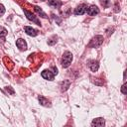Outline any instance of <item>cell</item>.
Masks as SVG:
<instances>
[{
  "instance_id": "cell-9",
  "label": "cell",
  "mask_w": 127,
  "mask_h": 127,
  "mask_svg": "<svg viewBox=\"0 0 127 127\" xmlns=\"http://www.w3.org/2000/svg\"><path fill=\"white\" fill-rule=\"evenodd\" d=\"M24 30H25L26 34H27V35H29V36L35 37V36H37V35H38V32H37V30H35V29H34V28H32V27L26 26V27L24 28Z\"/></svg>"
},
{
  "instance_id": "cell-21",
  "label": "cell",
  "mask_w": 127,
  "mask_h": 127,
  "mask_svg": "<svg viewBox=\"0 0 127 127\" xmlns=\"http://www.w3.org/2000/svg\"><path fill=\"white\" fill-rule=\"evenodd\" d=\"M43 1H45V0H43Z\"/></svg>"
},
{
  "instance_id": "cell-11",
  "label": "cell",
  "mask_w": 127,
  "mask_h": 127,
  "mask_svg": "<svg viewBox=\"0 0 127 127\" xmlns=\"http://www.w3.org/2000/svg\"><path fill=\"white\" fill-rule=\"evenodd\" d=\"M48 4L50 6H52V7H54V8H59V7H61L63 5V2L61 0H50L48 2Z\"/></svg>"
},
{
  "instance_id": "cell-13",
  "label": "cell",
  "mask_w": 127,
  "mask_h": 127,
  "mask_svg": "<svg viewBox=\"0 0 127 127\" xmlns=\"http://www.w3.org/2000/svg\"><path fill=\"white\" fill-rule=\"evenodd\" d=\"M69 85H70V81H69V80H64V81L62 82V84H61L62 90H63V91H65V90L69 87Z\"/></svg>"
},
{
  "instance_id": "cell-14",
  "label": "cell",
  "mask_w": 127,
  "mask_h": 127,
  "mask_svg": "<svg viewBox=\"0 0 127 127\" xmlns=\"http://www.w3.org/2000/svg\"><path fill=\"white\" fill-rule=\"evenodd\" d=\"M34 9H35V11H36L39 15H41V17H43V18H47L46 13H45V12H43V10H42L39 6H35V7H34Z\"/></svg>"
},
{
  "instance_id": "cell-18",
  "label": "cell",
  "mask_w": 127,
  "mask_h": 127,
  "mask_svg": "<svg viewBox=\"0 0 127 127\" xmlns=\"http://www.w3.org/2000/svg\"><path fill=\"white\" fill-rule=\"evenodd\" d=\"M4 13H5V8L2 4H0V16H2Z\"/></svg>"
},
{
  "instance_id": "cell-2",
  "label": "cell",
  "mask_w": 127,
  "mask_h": 127,
  "mask_svg": "<svg viewBox=\"0 0 127 127\" xmlns=\"http://www.w3.org/2000/svg\"><path fill=\"white\" fill-rule=\"evenodd\" d=\"M102 43H103V37L100 36V35H98V36H95V37L90 41V43L88 44V46L91 47V48H97V47H99Z\"/></svg>"
},
{
  "instance_id": "cell-20",
  "label": "cell",
  "mask_w": 127,
  "mask_h": 127,
  "mask_svg": "<svg viewBox=\"0 0 127 127\" xmlns=\"http://www.w3.org/2000/svg\"><path fill=\"white\" fill-rule=\"evenodd\" d=\"M6 89H7V91H9V92H10L11 94H14V90H13V89H12V88H11L10 86H8V87H6Z\"/></svg>"
},
{
  "instance_id": "cell-4",
  "label": "cell",
  "mask_w": 127,
  "mask_h": 127,
  "mask_svg": "<svg viewBox=\"0 0 127 127\" xmlns=\"http://www.w3.org/2000/svg\"><path fill=\"white\" fill-rule=\"evenodd\" d=\"M89 16H94L96 14L99 13V9L97 8V6L95 5H91L89 7H86V11H85Z\"/></svg>"
},
{
  "instance_id": "cell-6",
  "label": "cell",
  "mask_w": 127,
  "mask_h": 127,
  "mask_svg": "<svg viewBox=\"0 0 127 127\" xmlns=\"http://www.w3.org/2000/svg\"><path fill=\"white\" fill-rule=\"evenodd\" d=\"M42 76L45 78V79H48V80H53L54 77H55V74L53 71H51L50 69H45L42 71Z\"/></svg>"
},
{
  "instance_id": "cell-7",
  "label": "cell",
  "mask_w": 127,
  "mask_h": 127,
  "mask_svg": "<svg viewBox=\"0 0 127 127\" xmlns=\"http://www.w3.org/2000/svg\"><path fill=\"white\" fill-rule=\"evenodd\" d=\"M86 5L85 4H80V5H78L75 9H74V15H83L84 13H85V11H86Z\"/></svg>"
},
{
  "instance_id": "cell-17",
  "label": "cell",
  "mask_w": 127,
  "mask_h": 127,
  "mask_svg": "<svg viewBox=\"0 0 127 127\" xmlns=\"http://www.w3.org/2000/svg\"><path fill=\"white\" fill-rule=\"evenodd\" d=\"M121 92H122L123 94H126V93H127V90H126V83H124V84L122 85V87H121Z\"/></svg>"
},
{
  "instance_id": "cell-10",
  "label": "cell",
  "mask_w": 127,
  "mask_h": 127,
  "mask_svg": "<svg viewBox=\"0 0 127 127\" xmlns=\"http://www.w3.org/2000/svg\"><path fill=\"white\" fill-rule=\"evenodd\" d=\"M105 124V121L103 118H96V119H93V121L91 122V126H103Z\"/></svg>"
},
{
  "instance_id": "cell-19",
  "label": "cell",
  "mask_w": 127,
  "mask_h": 127,
  "mask_svg": "<svg viewBox=\"0 0 127 127\" xmlns=\"http://www.w3.org/2000/svg\"><path fill=\"white\" fill-rule=\"evenodd\" d=\"M56 42H57V40H55V38H53V39H50V40L48 41V44L52 46V45H54Z\"/></svg>"
},
{
  "instance_id": "cell-15",
  "label": "cell",
  "mask_w": 127,
  "mask_h": 127,
  "mask_svg": "<svg viewBox=\"0 0 127 127\" xmlns=\"http://www.w3.org/2000/svg\"><path fill=\"white\" fill-rule=\"evenodd\" d=\"M7 34H8V32H7V30L4 28V27H0V37L4 40V38L7 36Z\"/></svg>"
},
{
  "instance_id": "cell-1",
  "label": "cell",
  "mask_w": 127,
  "mask_h": 127,
  "mask_svg": "<svg viewBox=\"0 0 127 127\" xmlns=\"http://www.w3.org/2000/svg\"><path fill=\"white\" fill-rule=\"evenodd\" d=\"M72 61V54L70 52H65L63 55V59H62V65L63 67H67Z\"/></svg>"
},
{
  "instance_id": "cell-12",
  "label": "cell",
  "mask_w": 127,
  "mask_h": 127,
  "mask_svg": "<svg viewBox=\"0 0 127 127\" xmlns=\"http://www.w3.org/2000/svg\"><path fill=\"white\" fill-rule=\"evenodd\" d=\"M39 101H40L41 105H43V106H50V101L48 99H46L44 96H42V95L39 96Z\"/></svg>"
},
{
  "instance_id": "cell-8",
  "label": "cell",
  "mask_w": 127,
  "mask_h": 127,
  "mask_svg": "<svg viewBox=\"0 0 127 127\" xmlns=\"http://www.w3.org/2000/svg\"><path fill=\"white\" fill-rule=\"evenodd\" d=\"M16 46L19 48V50L21 51H26L27 50V43L25 40L23 39H18L16 41Z\"/></svg>"
},
{
  "instance_id": "cell-3",
  "label": "cell",
  "mask_w": 127,
  "mask_h": 127,
  "mask_svg": "<svg viewBox=\"0 0 127 127\" xmlns=\"http://www.w3.org/2000/svg\"><path fill=\"white\" fill-rule=\"evenodd\" d=\"M24 13H25V15H26V17H27V19L28 20H30V21H32V22H34L35 24H37V25H41V23H40V21H39V19L37 18V16H35L33 13H31V12H29V11H27L26 9H24Z\"/></svg>"
},
{
  "instance_id": "cell-16",
  "label": "cell",
  "mask_w": 127,
  "mask_h": 127,
  "mask_svg": "<svg viewBox=\"0 0 127 127\" xmlns=\"http://www.w3.org/2000/svg\"><path fill=\"white\" fill-rule=\"evenodd\" d=\"M100 3L103 7H109V5H110L109 0H100Z\"/></svg>"
},
{
  "instance_id": "cell-5",
  "label": "cell",
  "mask_w": 127,
  "mask_h": 127,
  "mask_svg": "<svg viewBox=\"0 0 127 127\" xmlns=\"http://www.w3.org/2000/svg\"><path fill=\"white\" fill-rule=\"evenodd\" d=\"M87 65H88V67L91 69V71H97V69H98V67H99V64H98V62L95 61V60H89V61L87 62Z\"/></svg>"
}]
</instances>
